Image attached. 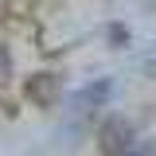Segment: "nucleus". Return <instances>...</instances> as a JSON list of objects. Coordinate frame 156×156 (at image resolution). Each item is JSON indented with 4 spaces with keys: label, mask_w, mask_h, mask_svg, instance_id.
Masks as SVG:
<instances>
[{
    "label": "nucleus",
    "mask_w": 156,
    "mask_h": 156,
    "mask_svg": "<svg viewBox=\"0 0 156 156\" xmlns=\"http://www.w3.org/2000/svg\"><path fill=\"white\" fill-rule=\"evenodd\" d=\"M98 140H101V152L105 156H152V144L136 133L129 121H121V117H109L101 125Z\"/></svg>",
    "instance_id": "obj_1"
},
{
    "label": "nucleus",
    "mask_w": 156,
    "mask_h": 156,
    "mask_svg": "<svg viewBox=\"0 0 156 156\" xmlns=\"http://www.w3.org/2000/svg\"><path fill=\"white\" fill-rule=\"evenodd\" d=\"M109 98V82H98V86H86L82 94L74 98V113H90V109H98L101 101Z\"/></svg>",
    "instance_id": "obj_2"
},
{
    "label": "nucleus",
    "mask_w": 156,
    "mask_h": 156,
    "mask_svg": "<svg viewBox=\"0 0 156 156\" xmlns=\"http://www.w3.org/2000/svg\"><path fill=\"white\" fill-rule=\"evenodd\" d=\"M8 78H12V58H8V51H4V43H0V90L8 86Z\"/></svg>",
    "instance_id": "obj_3"
},
{
    "label": "nucleus",
    "mask_w": 156,
    "mask_h": 156,
    "mask_svg": "<svg viewBox=\"0 0 156 156\" xmlns=\"http://www.w3.org/2000/svg\"><path fill=\"white\" fill-rule=\"evenodd\" d=\"M0 4H4V0H0Z\"/></svg>",
    "instance_id": "obj_4"
}]
</instances>
